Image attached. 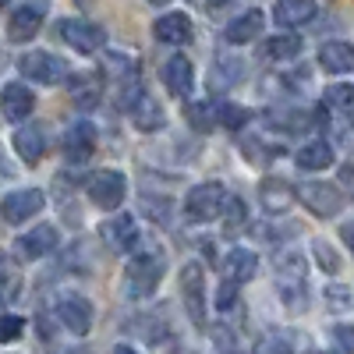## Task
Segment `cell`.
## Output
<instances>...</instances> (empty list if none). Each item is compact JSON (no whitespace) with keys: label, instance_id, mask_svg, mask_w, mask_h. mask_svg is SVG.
Segmentation results:
<instances>
[{"label":"cell","instance_id":"6da1fadb","mask_svg":"<svg viewBox=\"0 0 354 354\" xmlns=\"http://www.w3.org/2000/svg\"><path fill=\"white\" fill-rule=\"evenodd\" d=\"M277 273V294L290 312H308V262L301 252L280 248L273 259Z\"/></svg>","mask_w":354,"mask_h":354},{"label":"cell","instance_id":"7a4b0ae2","mask_svg":"<svg viewBox=\"0 0 354 354\" xmlns=\"http://www.w3.org/2000/svg\"><path fill=\"white\" fill-rule=\"evenodd\" d=\"M163 270H167V255L163 252H138L131 255V262L124 266V298L138 301V298H149L156 294L160 280H163Z\"/></svg>","mask_w":354,"mask_h":354},{"label":"cell","instance_id":"3957f363","mask_svg":"<svg viewBox=\"0 0 354 354\" xmlns=\"http://www.w3.org/2000/svg\"><path fill=\"white\" fill-rule=\"evenodd\" d=\"M18 71H21L25 82H36V85H46V88L64 85L68 75H71V68H68L64 57H57V53H50V50L25 53L21 61H18Z\"/></svg>","mask_w":354,"mask_h":354},{"label":"cell","instance_id":"277c9868","mask_svg":"<svg viewBox=\"0 0 354 354\" xmlns=\"http://www.w3.org/2000/svg\"><path fill=\"white\" fill-rule=\"evenodd\" d=\"M121 110L128 113V121L138 128V131H160L163 128V106L145 93L142 85H124L121 93Z\"/></svg>","mask_w":354,"mask_h":354},{"label":"cell","instance_id":"5b68a950","mask_svg":"<svg viewBox=\"0 0 354 354\" xmlns=\"http://www.w3.org/2000/svg\"><path fill=\"white\" fill-rule=\"evenodd\" d=\"M227 188L220 181H202L188 192L185 198V216L192 223H213L220 213H223V205H227Z\"/></svg>","mask_w":354,"mask_h":354},{"label":"cell","instance_id":"8992f818","mask_svg":"<svg viewBox=\"0 0 354 354\" xmlns=\"http://www.w3.org/2000/svg\"><path fill=\"white\" fill-rule=\"evenodd\" d=\"M85 195L96 209L113 213V209H121V202L128 198V177L121 170H100L85 181Z\"/></svg>","mask_w":354,"mask_h":354},{"label":"cell","instance_id":"52a82bcc","mask_svg":"<svg viewBox=\"0 0 354 354\" xmlns=\"http://www.w3.org/2000/svg\"><path fill=\"white\" fill-rule=\"evenodd\" d=\"M53 319L61 322V326L71 333V337H85L88 330H93V301L85 298V294H61L53 305Z\"/></svg>","mask_w":354,"mask_h":354},{"label":"cell","instance_id":"ba28073f","mask_svg":"<svg viewBox=\"0 0 354 354\" xmlns=\"http://www.w3.org/2000/svg\"><path fill=\"white\" fill-rule=\"evenodd\" d=\"M294 198H301V205L315 216H337L344 209V192H337L330 181H305L301 188H294Z\"/></svg>","mask_w":354,"mask_h":354},{"label":"cell","instance_id":"9c48e42d","mask_svg":"<svg viewBox=\"0 0 354 354\" xmlns=\"http://www.w3.org/2000/svg\"><path fill=\"white\" fill-rule=\"evenodd\" d=\"M181 301L195 326H205V273L198 262L181 266Z\"/></svg>","mask_w":354,"mask_h":354},{"label":"cell","instance_id":"30bf717a","mask_svg":"<svg viewBox=\"0 0 354 354\" xmlns=\"http://www.w3.org/2000/svg\"><path fill=\"white\" fill-rule=\"evenodd\" d=\"M61 39L75 46L78 53H100L106 46V28L100 21H85V18H64L61 21Z\"/></svg>","mask_w":354,"mask_h":354},{"label":"cell","instance_id":"8fae6325","mask_svg":"<svg viewBox=\"0 0 354 354\" xmlns=\"http://www.w3.org/2000/svg\"><path fill=\"white\" fill-rule=\"evenodd\" d=\"M57 241H61V234H57V227L39 223V227H32L28 234H21V238L15 241L11 259H15V262H36V259L50 255V252L57 248Z\"/></svg>","mask_w":354,"mask_h":354},{"label":"cell","instance_id":"7c38bea8","mask_svg":"<svg viewBox=\"0 0 354 354\" xmlns=\"http://www.w3.org/2000/svg\"><path fill=\"white\" fill-rule=\"evenodd\" d=\"M43 205H46V192L43 188H18V192L0 198V216H4L8 223H25V220H32L36 213H43Z\"/></svg>","mask_w":354,"mask_h":354},{"label":"cell","instance_id":"4fadbf2b","mask_svg":"<svg viewBox=\"0 0 354 354\" xmlns=\"http://www.w3.org/2000/svg\"><path fill=\"white\" fill-rule=\"evenodd\" d=\"M245 71L248 68H245V61L238 53H220L216 61L209 64V82H205V85H209L213 96H227L234 85L245 82Z\"/></svg>","mask_w":354,"mask_h":354},{"label":"cell","instance_id":"5bb4252c","mask_svg":"<svg viewBox=\"0 0 354 354\" xmlns=\"http://www.w3.org/2000/svg\"><path fill=\"white\" fill-rule=\"evenodd\" d=\"M32 110H36V96H32V88H28V85L11 82V85L0 88V117H4V121L21 124V121L32 117Z\"/></svg>","mask_w":354,"mask_h":354},{"label":"cell","instance_id":"9a60e30c","mask_svg":"<svg viewBox=\"0 0 354 354\" xmlns=\"http://www.w3.org/2000/svg\"><path fill=\"white\" fill-rule=\"evenodd\" d=\"M46 21V8L43 4H18L11 8V18H8V39L11 43H28L36 39V32Z\"/></svg>","mask_w":354,"mask_h":354},{"label":"cell","instance_id":"2e32d148","mask_svg":"<svg viewBox=\"0 0 354 354\" xmlns=\"http://www.w3.org/2000/svg\"><path fill=\"white\" fill-rule=\"evenodd\" d=\"M96 138H100V131H96L93 121H75L68 128V135H64V156H68V163L82 167L88 156L96 153Z\"/></svg>","mask_w":354,"mask_h":354},{"label":"cell","instance_id":"e0dca14e","mask_svg":"<svg viewBox=\"0 0 354 354\" xmlns=\"http://www.w3.org/2000/svg\"><path fill=\"white\" fill-rule=\"evenodd\" d=\"M11 145H15V153H18L28 167H36V163L46 156V149H50V138H46V128H43V124H21V128L15 131Z\"/></svg>","mask_w":354,"mask_h":354},{"label":"cell","instance_id":"ac0fdd59","mask_svg":"<svg viewBox=\"0 0 354 354\" xmlns=\"http://www.w3.org/2000/svg\"><path fill=\"white\" fill-rule=\"evenodd\" d=\"M103 241L113 248V252H142V234H138V223L131 216H117L110 223H103Z\"/></svg>","mask_w":354,"mask_h":354},{"label":"cell","instance_id":"d6986e66","mask_svg":"<svg viewBox=\"0 0 354 354\" xmlns=\"http://www.w3.org/2000/svg\"><path fill=\"white\" fill-rule=\"evenodd\" d=\"M262 11L259 8H245V11H238L227 25H223V39L230 43V46H245V43H252L259 32H262Z\"/></svg>","mask_w":354,"mask_h":354},{"label":"cell","instance_id":"ffe728a7","mask_svg":"<svg viewBox=\"0 0 354 354\" xmlns=\"http://www.w3.org/2000/svg\"><path fill=\"white\" fill-rule=\"evenodd\" d=\"M259 202L266 205V213H287L294 202V185L287 177H262L259 181Z\"/></svg>","mask_w":354,"mask_h":354},{"label":"cell","instance_id":"44dd1931","mask_svg":"<svg viewBox=\"0 0 354 354\" xmlns=\"http://www.w3.org/2000/svg\"><path fill=\"white\" fill-rule=\"evenodd\" d=\"M153 32L167 46H185V43H192V18L181 11H167L163 18H156Z\"/></svg>","mask_w":354,"mask_h":354},{"label":"cell","instance_id":"7402d4cb","mask_svg":"<svg viewBox=\"0 0 354 354\" xmlns=\"http://www.w3.org/2000/svg\"><path fill=\"white\" fill-rule=\"evenodd\" d=\"M163 82H167V93L170 96H188L192 85H195V68L185 53H174L170 61L163 64Z\"/></svg>","mask_w":354,"mask_h":354},{"label":"cell","instance_id":"603a6c76","mask_svg":"<svg viewBox=\"0 0 354 354\" xmlns=\"http://www.w3.org/2000/svg\"><path fill=\"white\" fill-rule=\"evenodd\" d=\"M255 273H259V255L255 252H248V248H230L227 252V259H223V280L241 287V283L255 280Z\"/></svg>","mask_w":354,"mask_h":354},{"label":"cell","instance_id":"cb8c5ba5","mask_svg":"<svg viewBox=\"0 0 354 354\" xmlns=\"http://www.w3.org/2000/svg\"><path fill=\"white\" fill-rule=\"evenodd\" d=\"M68 88H71V100L82 106V110H93L100 100H103V78L96 71H78L75 78L68 75Z\"/></svg>","mask_w":354,"mask_h":354},{"label":"cell","instance_id":"d4e9b609","mask_svg":"<svg viewBox=\"0 0 354 354\" xmlns=\"http://www.w3.org/2000/svg\"><path fill=\"white\" fill-rule=\"evenodd\" d=\"M319 68L326 71V75H351V68H354V50H351V43H344V39L322 43V50H319Z\"/></svg>","mask_w":354,"mask_h":354},{"label":"cell","instance_id":"484cf974","mask_svg":"<svg viewBox=\"0 0 354 354\" xmlns=\"http://www.w3.org/2000/svg\"><path fill=\"white\" fill-rule=\"evenodd\" d=\"M100 78H113L121 85H138V61L124 50H106L103 53V75Z\"/></svg>","mask_w":354,"mask_h":354},{"label":"cell","instance_id":"4316f807","mask_svg":"<svg viewBox=\"0 0 354 354\" xmlns=\"http://www.w3.org/2000/svg\"><path fill=\"white\" fill-rule=\"evenodd\" d=\"M333 156H337L333 142L312 138V142H305L301 149H298V167L301 170H326V167H333Z\"/></svg>","mask_w":354,"mask_h":354},{"label":"cell","instance_id":"83f0119b","mask_svg":"<svg viewBox=\"0 0 354 354\" xmlns=\"http://www.w3.org/2000/svg\"><path fill=\"white\" fill-rule=\"evenodd\" d=\"M241 156H245L252 167H270L277 156H283V145H280V142H270V138L245 135V138H241Z\"/></svg>","mask_w":354,"mask_h":354},{"label":"cell","instance_id":"f1b7e54d","mask_svg":"<svg viewBox=\"0 0 354 354\" xmlns=\"http://www.w3.org/2000/svg\"><path fill=\"white\" fill-rule=\"evenodd\" d=\"M315 11H319V8L312 4V0H277V4H273V18H277V25H287V28L312 21Z\"/></svg>","mask_w":354,"mask_h":354},{"label":"cell","instance_id":"f546056e","mask_svg":"<svg viewBox=\"0 0 354 354\" xmlns=\"http://www.w3.org/2000/svg\"><path fill=\"white\" fill-rule=\"evenodd\" d=\"M298 53H301V36H294V32H283V36H273L262 43L266 61H294Z\"/></svg>","mask_w":354,"mask_h":354},{"label":"cell","instance_id":"4dcf8cb0","mask_svg":"<svg viewBox=\"0 0 354 354\" xmlns=\"http://www.w3.org/2000/svg\"><path fill=\"white\" fill-rule=\"evenodd\" d=\"M255 354H298V333H290V330H270L255 344Z\"/></svg>","mask_w":354,"mask_h":354},{"label":"cell","instance_id":"1f68e13d","mask_svg":"<svg viewBox=\"0 0 354 354\" xmlns=\"http://www.w3.org/2000/svg\"><path fill=\"white\" fill-rule=\"evenodd\" d=\"M138 209L149 216L153 223H160V227H170V223H174V202H170V198L142 195V198H138Z\"/></svg>","mask_w":354,"mask_h":354},{"label":"cell","instance_id":"d6a6232c","mask_svg":"<svg viewBox=\"0 0 354 354\" xmlns=\"http://www.w3.org/2000/svg\"><path fill=\"white\" fill-rule=\"evenodd\" d=\"M223 234L227 238H234V234H241L245 230V223H248V209H245V202L238 198V195H230L227 198V205H223Z\"/></svg>","mask_w":354,"mask_h":354},{"label":"cell","instance_id":"836d02e7","mask_svg":"<svg viewBox=\"0 0 354 354\" xmlns=\"http://www.w3.org/2000/svg\"><path fill=\"white\" fill-rule=\"evenodd\" d=\"M185 121L195 128V131H213L216 128V117H213V106L205 103V100H192L188 106H185Z\"/></svg>","mask_w":354,"mask_h":354},{"label":"cell","instance_id":"e575fe53","mask_svg":"<svg viewBox=\"0 0 354 354\" xmlns=\"http://www.w3.org/2000/svg\"><path fill=\"white\" fill-rule=\"evenodd\" d=\"M213 117H216V124H223V128H230V131H238V128H245L248 124V110L245 106H238V103H220V106H213Z\"/></svg>","mask_w":354,"mask_h":354},{"label":"cell","instance_id":"d590c367","mask_svg":"<svg viewBox=\"0 0 354 354\" xmlns=\"http://www.w3.org/2000/svg\"><path fill=\"white\" fill-rule=\"evenodd\" d=\"M312 252H315L319 270L326 273V277H337V273H340V255L333 252V245H330L326 238H315V241H312Z\"/></svg>","mask_w":354,"mask_h":354},{"label":"cell","instance_id":"8d00e7d4","mask_svg":"<svg viewBox=\"0 0 354 354\" xmlns=\"http://www.w3.org/2000/svg\"><path fill=\"white\" fill-rule=\"evenodd\" d=\"M326 106H330V110H337L340 117H347V113H351V85H347V82H337V85H330V88H326Z\"/></svg>","mask_w":354,"mask_h":354},{"label":"cell","instance_id":"74e56055","mask_svg":"<svg viewBox=\"0 0 354 354\" xmlns=\"http://www.w3.org/2000/svg\"><path fill=\"white\" fill-rule=\"evenodd\" d=\"M326 305H330L333 312H347V308H351V287L330 283V287H326Z\"/></svg>","mask_w":354,"mask_h":354},{"label":"cell","instance_id":"f35d334b","mask_svg":"<svg viewBox=\"0 0 354 354\" xmlns=\"http://www.w3.org/2000/svg\"><path fill=\"white\" fill-rule=\"evenodd\" d=\"M21 330H25V319H21V315H0V344L18 340Z\"/></svg>","mask_w":354,"mask_h":354},{"label":"cell","instance_id":"ab89813d","mask_svg":"<svg viewBox=\"0 0 354 354\" xmlns=\"http://www.w3.org/2000/svg\"><path fill=\"white\" fill-rule=\"evenodd\" d=\"M238 283H230V280H223L220 283V290H216V312H230L234 308V301H238Z\"/></svg>","mask_w":354,"mask_h":354},{"label":"cell","instance_id":"60d3db41","mask_svg":"<svg viewBox=\"0 0 354 354\" xmlns=\"http://www.w3.org/2000/svg\"><path fill=\"white\" fill-rule=\"evenodd\" d=\"M333 340H337V347L344 354H351V326H347V322H337V326H333Z\"/></svg>","mask_w":354,"mask_h":354},{"label":"cell","instance_id":"b9f144b4","mask_svg":"<svg viewBox=\"0 0 354 354\" xmlns=\"http://www.w3.org/2000/svg\"><path fill=\"white\" fill-rule=\"evenodd\" d=\"M113 354H138V351H135L131 344H117V347H113Z\"/></svg>","mask_w":354,"mask_h":354},{"label":"cell","instance_id":"7bdbcfd3","mask_svg":"<svg viewBox=\"0 0 354 354\" xmlns=\"http://www.w3.org/2000/svg\"><path fill=\"white\" fill-rule=\"evenodd\" d=\"M4 61H8V57H4V50H0V68H4Z\"/></svg>","mask_w":354,"mask_h":354},{"label":"cell","instance_id":"ee69618b","mask_svg":"<svg viewBox=\"0 0 354 354\" xmlns=\"http://www.w3.org/2000/svg\"><path fill=\"white\" fill-rule=\"evenodd\" d=\"M57 354H75V351H57Z\"/></svg>","mask_w":354,"mask_h":354},{"label":"cell","instance_id":"f6af8a7d","mask_svg":"<svg viewBox=\"0 0 354 354\" xmlns=\"http://www.w3.org/2000/svg\"><path fill=\"white\" fill-rule=\"evenodd\" d=\"M312 354H322V351H312Z\"/></svg>","mask_w":354,"mask_h":354}]
</instances>
